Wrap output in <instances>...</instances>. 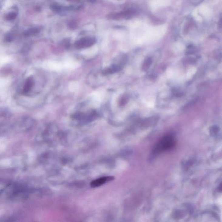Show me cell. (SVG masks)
<instances>
[{"instance_id":"6da1fadb","label":"cell","mask_w":222,"mask_h":222,"mask_svg":"<svg viewBox=\"0 0 222 222\" xmlns=\"http://www.w3.org/2000/svg\"><path fill=\"white\" fill-rule=\"evenodd\" d=\"M6 188L9 197L12 200H23L28 197L30 194V189L24 185L10 183Z\"/></svg>"},{"instance_id":"7a4b0ae2","label":"cell","mask_w":222,"mask_h":222,"mask_svg":"<svg viewBox=\"0 0 222 222\" xmlns=\"http://www.w3.org/2000/svg\"><path fill=\"white\" fill-rule=\"evenodd\" d=\"M175 141L173 135L171 134L166 135L158 142L153 151L152 155H155L162 151L169 150L173 147Z\"/></svg>"},{"instance_id":"3957f363","label":"cell","mask_w":222,"mask_h":222,"mask_svg":"<svg viewBox=\"0 0 222 222\" xmlns=\"http://www.w3.org/2000/svg\"><path fill=\"white\" fill-rule=\"evenodd\" d=\"M192 207L190 205H182L175 209L172 214V217L177 221L183 220L188 219L193 212Z\"/></svg>"},{"instance_id":"277c9868","label":"cell","mask_w":222,"mask_h":222,"mask_svg":"<svg viewBox=\"0 0 222 222\" xmlns=\"http://www.w3.org/2000/svg\"><path fill=\"white\" fill-rule=\"evenodd\" d=\"M35 124L34 120L30 116L23 117L18 122L17 128L18 130L22 133L28 132L34 127Z\"/></svg>"},{"instance_id":"5b68a950","label":"cell","mask_w":222,"mask_h":222,"mask_svg":"<svg viewBox=\"0 0 222 222\" xmlns=\"http://www.w3.org/2000/svg\"><path fill=\"white\" fill-rule=\"evenodd\" d=\"M195 222H221L217 215L211 211H205L198 215Z\"/></svg>"},{"instance_id":"8992f818","label":"cell","mask_w":222,"mask_h":222,"mask_svg":"<svg viewBox=\"0 0 222 222\" xmlns=\"http://www.w3.org/2000/svg\"><path fill=\"white\" fill-rule=\"evenodd\" d=\"M96 42L95 38L91 37H85L76 41L75 43V46L77 49H81L92 46Z\"/></svg>"},{"instance_id":"52a82bcc","label":"cell","mask_w":222,"mask_h":222,"mask_svg":"<svg viewBox=\"0 0 222 222\" xmlns=\"http://www.w3.org/2000/svg\"><path fill=\"white\" fill-rule=\"evenodd\" d=\"M114 179V177L113 176L103 177L93 180L91 182L90 186L92 188H96L103 185L107 183L112 181Z\"/></svg>"},{"instance_id":"ba28073f","label":"cell","mask_w":222,"mask_h":222,"mask_svg":"<svg viewBox=\"0 0 222 222\" xmlns=\"http://www.w3.org/2000/svg\"><path fill=\"white\" fill-rule=\"evenodd\" d=\"M122 69L120 66L113 64L109 68L106 69L102 72V74L103 75H108L112 74L116 72L119 71Z\"/></svg>"},{"instance_id":"9c48e42d","label":"cell","mask_w":222,"mask_h":222,"mask_svg":"<svg viewBox=\"0 0 222 222\" xmlns=\"http://www.w3.org/2000/svg\"><path fill=\"white\" fill-rule=\"evenodd\" d=\"M34 84V81L33 78L29 77L26 80L23 89V93L25 94H27L31 90L32 87Z\"/></svg>"},{"instance_id":"30bf717a","label":"cell","mask_w":222,"mask_h":222,"mask_svg":"<svg viewBox=\"0 0 222 222\" xmlns=\"http://www.w3.org/2000/svg\"><path fill=\"white\" fill-rule=\"evenodd\" d=\"M12 116V113L7 108H0V117L6 119H9Z\"/></svg>"},{"instance_id":"8fae6325","label":"cell","mask_w":222,"mask_h":222,"mask_svg":"<svg viewBox=\"0 0 222 222\" xmlns=\"http://www.w3.org/2000/svg\"><path fill=\"white\" fill-rule=\"evenodd\" d=\"M39 32V30L38 28H31L25 31L24 33V35L26 37H30V36H34V35L37 34Z\"/></svg>"},{"instance_id":"7c38bea8","label":"cell","mask_w":222,"mask_h":222,"mask_svg":"<svg viewBox=\"0 0 222 222\" xmlns=\"http://www.w3.org/2000/svg\"><path fill=\"white\" fill-rule=\"evenodd\" d=\"M9 181L2 178H0V190H4L10 184Z\"/></svg>"},{"instance_id":"4fadbf2b","label":"cell","mask_w":222,"mask_h":222,"mask_svg":"<svg viewBox=\"0 0 222 222\" xmlns=\"http://www.w3.org/2000/svg\"><path fill=\"white\" fill-rule=\"evenodd\" d=\"M17 16V13L12 12L9 13L6 17V19L8 21H13L16 18Z\"/></svg>"},{"instance_id":"5bb4252c","label":"cell","mask_w":222,"mask_h":222,"mask_svg":"<svg viewBox=\"0 0 222 222\" xmlns=\"http://www.w3.org/2000/svg\"><path fill=\"white\" fill-rule=\"evenodd\" d=\"M219 128L218 127H216L215 126L214 127H212L211 131L212 135H214L215 136V135H217V134L218 132Z\"/></svg>"},{"instance_id":"9a60e30c","label":"cell","mask_w":222,"mask_h":222,"mask_svg":"<svg viewBox=\"0 0 222 222\" xmlns=\"http://www.w3.org/2000/svg\"><path fill=\"white\" fill-rule=\"evenodd\" d=\"M62 44L66 48H69V46H70V42H69V41L68 39H66L63 41V44Z\"/></svg>"},{"instance_id":"2e32d148","label":"cell","mask_w":222,"mask_h":222,"mask_svg":"<svg viewBox=\"0 0 222 222\" xmlns=\"http://www.w3.org/2000/svg\"><path fill=\"white\" fill-rule=\"evenodd\" d=\"M69 26L70 28H75L76 27V24L75 22H71L70 24H69Z\"/></svg>"}]
</instances>
